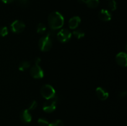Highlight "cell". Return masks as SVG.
Returning a JSON list of instances; mask_svg holds the SVG:
<instances>
[{"mask_svg": "<svg viewBox=\"0 0 127 126\" xmlns=\"http://www.w3.org/2000/svg\"><path fill=\"white\" fill-rule=\"evenodd\" d=\"M48 22L51 29L56 30L63 27L64 24V17L60 12L55 11L48 16Z\"/></svg>", "mask_w": 127, "mask_h": 126, "instance_id": "6da1fadb", "label": "cell"}, {"mask_svg": "<svg viewBox=\"0 0 127 126\" xmlns=\"http://www.w3.org/2000/svg\"><path fill=\"white\" fill-rule=\"evenodd\" d=\"M38 46L42 51H48L52 46V38L48 35L43 36L38 42Z\"/></svg>", "mask_w": 127, "mask_h": 126, "instance_id": "7a4b0ae2", "label": "cell"}, {"mask_svg": "<svg viewBox=\"0 0 127 126\" xmlns=\"http://www.w3.org/2000/svg\"><path fill=\"white\" fill-rule=\"evenodd\" d=\"M58 98L56 96H53L50 99L47 100V101L43 103V110L47 113H51L55 110L57 107V102Z\"/></svg>", "mask_w": 127, "mask_h": 126, "instance_id": "3957f363", "label": "cell"}, {"mask_svg": "<svg viewBox=\"0 0 127 126\" xmlns=\"http://www.w3.org/2000/svg\"><path fill=\"white\" fill-rule=\"evenodd\" d=\"M41 95L46 100H48L55 96V90L50 85L45 84L40 89Z\"/></svg>", "mask_w": 127, "mask_h": 126, "instance_id": "277c9868", "label": "cell"}, {"mask_svg": "<svg viewBox=\"0 0 127 126\" xmlns=\"http://www.w3.org/2000/svg\"><path fill=\"white\" fill-rule=\"evenodd\" d=\"M71 33L68 29L63 28L57 33V39L61 43H66L71 38Z\"/></svg>", "mask_w": 127, "mask_h": 126, "instance_id": "5b68a950", "label": "cell"}, {"mask_svg": "<svg viewBox=\"0 0 127 126\" xmlns=\"http://www.w3.org/2000/svg\"><path fill=\"white\" fill-rule=\"evenodd\" d=\"M30 74L32 77L36 79H42L44 76L43 70L38 64H35L32 67L30 70Z\"/></svg>", "mask_w": 127, "mask_h": 126, "instance_id": "8992f818", "label": "cell"}, {"mask_svg": "<svg viewBox=\"0 0 127 126\" xmlns=\"http://www.w3.org/2000/svg\"><path fill=\"white\" fill-rule=\"evenodd\" d=\"M26 25L20 20H16L11 24V29L15 33H20L25 29Z\"/></svg>", "mask_w": 127, "mask_h": 126, "instance_id": "52a82bcc", "label": "cell"}, {"mask_svg": "<svg viewBox=\"0 0 127 126\" xmlns=\"http://www.w3.org/2000/svg\"><path fill=\"white\" fill-rule=\"evenodd\" d=\"M117 63L121 67L127 66V55L126 53L124 52H120L119 54H117L116 58H115Z\"/></svg>", "mask_w": 127, "mask_h": 126, "instance_id": "ba28073f", "label": "cell"}, {"mask_svg": "<svg viewBox=\"0 0 127 126\" xmlns=\"http://www.w3.org/2000/svg\"><path fill=\"white\" fill-rule=\"evenodd\" d=\"M95 93L98 98L100 100H106L109 97V93L105 89L102 87H97L95 90Z\"/></svg>", "mask_w": 127, "mask_h": 126, "instance_id": "9c48e42d", "label": "cell"}, {"mask_svg": "<svg viewBox=\"0 0 127 126\" xmlns=\"http://www.w3.org/2000/svg\"><path fill=\"white\" fill-rule=\"evenodd\" d=\"M20 119L23 123H30L32 121V116L29 112V111L28 109H24L22 111L20 114Z\"/></svg>", "mask_w": 127, "mask_h": 126, "instance_id": "30bf717a", "label": "cell"}, {"mask_svg": "<svg viewBox=\"0 0 127 126\" xmlns=\"http://www.w3.org/2000/svg\"><path fill=\"white\" fill-rule=\"evenodd\" d=\"M98 17H99V19L101 21H104V22H108L111 20L112 15L108 10L102 9L99 12Z\"/></svg>", "mask_w": 127, "mask_h": 126, "instance_id": "8fae6325", "label": "cell"}, {"mask_svg": "<svg viewBox=\"0 0 127 126\" xmlns=\"http://www.w3.org/2000/svg\"><path fill=\"white\" fill-rule=\"evenodd\" d=\"M80 4H85L88 7L95 9L99 6V0H78Z\"/></svg>", "mask_w": 127, "mask_h": 126, "instance_id": "7c38bea8", "label": "cell"}, {"mask_svg": "<svg viewBox=\"0 0 127 126\" xmlns=\"http://www.w3.org/2000/svg\"><path fill=\"white\" fill-rule=\"evenodd\" d=\"M81 18L79 16H74L69 19L68 25L71 29H75L81 23Z\"/></svg>", "mask_w": 127, "mask_h": 126, "instance_id": "4fadbf2b", "label": "cell"}, {"mask_svg": "<svg viewBox=\"0 0 127 126\" xmlns=\"http://www.w3.org/2000/svg\"><path fill=\"white\" fill-rule=\"evenodd\" d=\"M31 66V64L29 61H22L19 65V70H21V71H25L27 69H28Z\"/></svg>", "mask_w": 127, "mask_h": 126, "instance_id": "5bb4252c", "label": "cell"}, {"mask_svg": "<svg viewBox=\"0 0 127 126\" xmlns=\"http://www.w3.org/2000/svg\"><path fill=\"white\" fill-rule=\"evenodd\" d=\"M73 34L74 37H76L78 39H81V38H83L85 35V33L84 32H83L82 30L80 29H78V30H75L73 31Z\"/></svg>", "mask_w": 127, "mask_h": 126, "instance_id": "9a60e30c", "label": "cell"}, {"mask_svg": "<svg viewBox=\"0 0 127 126\" xmlns=\"http://www.w3.org/2000/svg\"><path fill=\"white\" fill-rule=\"evenodd\" d=\"M46 26L43 23H39L37 26V32L39 34H43L46 32Z\"/></svg>", "mask_w": 127, "mask_h": 126, "instance_id": "2e32d148", "label": "cell"}, {"mask_svg": "<svg viewBox=\"0 0 127 126\" xmlns=\"http://www.w3.org/2000/svg\"><path fill=\"white\" fill-rule=\"evenodd\" d=\"M37 122L40 126H48L49 124V122L48 120L44 117H40L38 119Z\"/></svg>", "mask_w": 127, "mask_h": 126, "instance_id": "e0dca14e", "label": "cell"}, {"mask_svg": "<svg viewBox=\"0 0 127 126\" xmlns=\"http://www.w3.org/2000/svg\"><path fill=\"white\" fill-rule=\"evenodd\" d=\"M48 126H64V123L61 120L57 119L49 123Z\"/></svg>", "mask_w": 127, "mask_h": 126, "instance_id": "ac0fdd59", "label": "cell"}, {"mask_svg": "<svg viewBox=\"0 0 127 126\" xmlns=\"http://www.w3.org/2000/svg\"><path fill=\"white\" fill-rule=\"evenodd\" d=\"M109 7L111 11H115L117 7V2L115 0H110L109 2Z\"/></svg>", "mask_w": 127, "mask_h": 126, "instance_id": "d6986e66", "label": "cell"}, {"mask_svg": "<svg viewBox=\"0 0 127 126\" xmlns=\"http://www.w3.org/2000/svg\"><path fill=\"white\" fill-rule=\"evenodd\" d=\"M8 34V30L6 27H2L0 28V35L1 37H6Z\"/></svg>", "mask_w": 127, "mask_h": 126, "instance_id": "ffe728a7", "label": "cell"}, {"mask_svg": "<svg viewBox=\"0 0 127 126\" xmlns=\"http://www.w3.org/2000/svg\"><path fill=\"white\" fill-rule=\"evenodd\" d=\"M37 103L36 102V101H32V102L30 103L27 109H28L29 111H33V110H34L37 107Z\"/></svg>", "mask_w": 127, "mask_h": 126, "instance_id": "44dd1931", "label": "cell"}, {"mask_svg": "<svg viewBox=\"0 0 127 126\" xmlns=\"http://www.w3.org/2000/svg\"><path fill=\"white\" fill-rule=\"evenodd\" d=\"M17 4L21 6H26L29 4V0H16Z\"/></svg>", "mask_w": 127, "mask_h": 126, "instance_id": "7402d4cb", "label": "cell"}, {"mask_svg": "<svg viewBox=\"0 0 127 126\" xmlns=\"http://www.w3.org/2000/svg\"><path fill=\"white\" fill-rule=\"evenodd\" d=\"M127 95V91H122V92H120L119 93V96L120 98H125Z\"/></svg>", "mask_w": 127, "mask_h": 126, "instance_id": "603a6c76", "label": "cell"}, {"mask_svg": "<svg viewBox=\"0 0 127 126\" xmlns=\"http://www.w3.org/2000/svg\"><path fill=\"white\" fill-rule=\"evenodd\" d=\"M2 1V2H3L5 4H9V3H11L12 2H13L14 0H1Z\"/></svg>", "mask_w": 127, "mask_h": 126, "instance_id": "cb8c5ba5", "label": "cell"}, {"mask_svg": "<svg viewBox=\"0 0 127 126\" xmlns=\"http://www.w3.org/2000/svg\"><path fill=\"white\" fill-rule=\"evenodd\" d=\"M41 61V59L40 58H37L35 59V64H38V65H39V63H40Z\"/></svg>", "mask_w": 127, "mask_h": 126, "instance_id": "d4e9b609", "label": "cell"}]
</instances>
